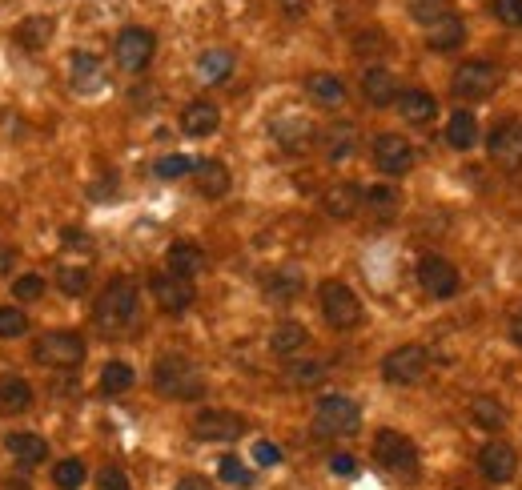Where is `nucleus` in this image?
<instances>
[{
    "instance_id": "f257e3e1",
    "label": "nucleus",
    "mask_w": 522,
    "mask_h": 490,
    "mask_svg": "<svg viewBox=\"0 0 522 490\" xmlns=\"http://www.w3.org/2000/svg\"><path fill=\"white\" fill-rule=\"evenodd\" d=\"M153 386H157V394H165L173 402H197L205 394V374L185 354H161L153 366Z\"/></svg>"
},
{
    "instance_id": "f03ea898",
    "label": "nucleus",
    "mask_w": 522,
    "mask_h": 490,
    "mask_svg": "<svg viewBox=\"0 0 522 490\" xmlns=\"http://www.w3.org/2000/svg\"><path fill=\"white\" fill-rule=\"evenodd\" d=\"M137 306H141L137 282H133V278H113V282L101 290L97 306H93V322H97L105 334H121V330H129V326L137 322Z\"/></svg>"
},
{
    "instance_id": "7ed1b4c3",
    "label": "nucleus",
    "mask_w": 522,
    "mask_h": 490,
    "mask_svg": "<svg viewBox=\"0 0 522 490\" xmlns=\"http://www.w3.org/2000/svg\"><path fill=\"white\" fill-rule=\"evenodd\" d=\"M33 362L49 370H77L85 362V338L73 330H53L33 342Z\"/></svg>"
},
{
    "instance_id": "20e7f679",
    "label": "nucleus",
    "mask_w": 522,
    "mask_h": 490,
    "mask_svg": "<svg viewBox=\"0 0 522 490\" xmlns=\"http://www.w3.org/2000/svg\"><path fill=\"white\" fill-rule=\"evenodd\" d=\"M314 426L318 434H338V438H350L362 430V410L354 398L346 394H322L318 406H314Z\"/></svg>"
},
{
    "instance_id": "39448f33",
    "label": "nucleus",
    "mask_w": 522,
    "mask_h": 490,
    "mask_svg": "<svg viewBox=\"0 0 522 490\" xmlns=\"http://www.w3.org/2000/svg\"><path fill=\"white\" fill-rule=\"evenodd\" d=\"M318 302H322V318H326L334 330H354V326L362 322V302H358V294H354L346 282H338V278H330V282L318 286Z\"/></svg>"
},
{
    "instance_id": "423d86ee",
    "label": "nucleus",
    "mask_w": 522,
    "mask_h": 490,
    "mask_svg": "<svg viewBox=\"0 0 522 490\" xmlns=\"http://www.w3.org/2000/svg\"><path fill=\"white\" fill-rule=\"evenodd\" d=\"M498 85H502V69L494 61H470V65H462L454 73L450 93L458 101H486V97L498 93Z\"/></svg>"
},
{
    "instance_id": "0eeeda50",
    "label": "nucleus",
    "mask_w": 522,
    "mask_h": 490,
    "mask_svg": "<svg viewBox=\"0 0 522 490\" xmlns=\"http://www.w3.org/2000/svg\"><path fill=\"white\" fill-rule=\"evenodd\" d=\"M153 53H157V37L149 29H141V25L121 29L117 41H113V57H117V65L125 73H145L149 61H153Z\"/></svg>"
},
{
    "instance_id": "6e6552de",
    "label": "nucleus",
    "mask_w": 522,
    "mask_h": 490,
    "mask_svg": "<svg viewBox=\"0 0 522 490\" xmlns=\"http://www.w3.org/2000/svg\"><path fill=\"white\" fill-rule=\"evenodd\" d=\"M374 462L390 474H414L418 470V446L398 430H378L374 434Z\"/></svg>"
},
{
    "instance_id": "1a4fd4ad",
    "label": "nucleus",
    "mask_w": 522,
    "mask_h": 490,
    "mask_svg": "<svg viewBox=\"0 0 522 490\" xmlns=\"http://www.w3.org/2000/svg\"><path fill=\"white\" fill-rule=\"evenodd\" d=\"M426 370H430V354H426V346H414V342L398 346L382 358V378L394 386H414V382H422Z\"/></svg>"
},
{
    "instance_id": "9d476101",
    "label": "nucleus",
    "mask_w": 522,
    "mask_h": 490,
    "mask_svg": "<svg viewBox=\"0 0 522 490\" xmlns=\"http://www.w3.org/2000/svg\"><path fill=\"white\" fill-rule=\"evenodd\" d=\"M486 153H490L494 165L518 169V165H522V121H518V117L498 121V125L490 129V137H486Z\"/></svg>"
},
{
    "instance_id": "9b49d317",
    "label": "nucleus",
    "mask_w": 522,
    "mask_h": 490,
    "mask_svg": "<svg viewBox=\"0 0 522 490\" xmlns=\"http://www.w3.org/2000/svg\"><path fill=\"white\" fill-rule=\"evenodd\" d=\"M374 165L386 177H406L414 169V145L398 133H378L374 137Z\"/></svg>"
},
{
    "instance_id": "f8f14e48",
    "label": "nucleus",
    "mask_w": 522,
    "mask_h": 490,
    "mask_svg": "<svg viewBox=\"0 0 522 490\" xmlns=\"http://www.w3.org/2000/svg\"><path fill=\"white\" fill-rule=\"evenodd\" d=\"M418 286H422L430 298L446 302V298H454V294H458V270H454L446 258L426 254V258L418 262Z\"/></svg>"
},
{
    "instance_id": "ddd939ff",
    "label": "nucleus",
    "mask_w": 522,
    "mask_h": 490,
    "mask_svg": "<svg viewBox=\"0 0 522 490\" xmlns=\"http://www.w3.org/2000/svg\"><path fill=\"white\" fill-rule=\"evenodd\" d=\"M193 434L201 442H233L245 434V418L233 414V410H201L193 418Z\"/></svg>"
},
{
    "instance_id": "4468645a",
    "label": "nucleus",
    "mask_w": 522,
    "mask_h": 490,
    "mask_svg": "<svg viewBox=\"0 0 522 490\" xmlns=\"http://www.w3.org/2000/svg\"><path fill=\"white\" fill-rule=\"evenodd\" d=\"M149 294L157 298V306H161L165 314H185V310L193 306V298H197L193 282H189V278H177V274H157V278L149 282Z\"/></svg>"
},
{
    "instance_id": "2eb2a0df",
    "label": "nucleus",
    "mask_w": 522,
    "mask_h": 490,
    "mask_svg": "<svg viewBox=\"0 0 522 490\" xmlns=\"http://www.w3.org/2000/svg\"><path fill=\"white\" fill-rule=\"evenodd\" d=\"M478 466H482V474H486L490 482H510V478L518 474V454H514V446H506V442H486V446L478 450Z\"/></svg>"
},
{
    "instance_id": "dca6fc26",
    "label": "nucleus",
    "mask_w": 522,
    "mask_h": 490,
    "mask_svg": "<svg viewBox=\"0 0 522 490\" xmlns=\"http://www.w3.org/2000/svg\"><path fill=\"white\" fill-rule=\"evenodd\" d=\"M270 133H274V141H278L282 149H290V153H306V149L318 141V129H314L306 117H278V121L270 125Z\"/></svg>"
},
{
    "instance_id": "f3484780",
    "label": "nucleus",
    "mask_w": 522,
    "mask_h": 490,
    "mask_svg": "<svg viewBox=\"0 0 522 490\" xmlns=\"http://www.w3.org/2000/svg\"><path fill=\"white\" fill-rule=\"evenodd\" d=\"M266 298L270 302H298L302 298V290H306V274H302V266H278L270 278H266Z\"/></svg>"
},
{
    "instance_id": "a211bd4d",
    "label": "nucleus",
    "mask_w": 522,
    "mask_h": 490,
    "mask_svg": "<svg viewBox=\"0 0 522 490\" xmlns=\"http://www.w3.org/2000/svg\"><path fill=\"white\" fill-rule=\"evenodd\" d=\"M362 97H366L374 109L394 105V101H398V81H394V73L382 69V65H370V69L362 73Z\"/></svg>"
},
{
    "instance_id": "6ab92c4d",
    "label": "nucleus",
    "mask_w": 522,
    "mask_h": 490,
    "mask_svg": "<svg viewBox=\"0 0 522 490\" xmlns=\"http://www.w3.org/2000/svg\"><path fill=\"white\" fill-rule=\"evenodd\" d=\"M322 205H326V213H330V217H338V221H350V217H354V213L366 205V193H362L354 181H338V185H330V189H326Z\"/></svg>"
},
{
    "instance_id": "aec40b11",
    "label": "nucleus",
    "mask_w": 522,
    "mask_h": 490,
    "mask_svg": "<svg viewBox=\"0 0 522 490\" xmlns=\"http://www.w3.org/2000/svg\"><path fill=\"white\" fill-rule=\"evenodd\" d=\"M217 125H221V109H217L213 101H189V105L181 109V129H185L189 137H213Z\"/></svg>"
},
{
    "instance_id": "412c9836",
    "label": "nucleus",
    "mask_w": 522,
    "mask_h": 490,
    "mask_svg": "<svg viewBox=\"0 0 522 490\" xmlns=\"http://www.w3.org/2000/svg\"><path fill=\"white\" fill-rule=\"evenodd\" d=\"M193 181H197V193L209 197V201L229 193V169H225V161H217V157H201L197 169H193Z\"/></svg>"
},
{
    "instance_id": "4be33fe9",
    "label": "nucleus",
    "mask_w": 522,
    "mask_h": 490,
    "mask_svg": "<svg viewBox=\"0 0 522 490\" xmlns=\"http://www.w3.org/2000/svg\"><path fill=\"white\" fill-rule=\"evenodd\" d=\"M165 266L177 278H193V274L205 270V250H201V245H193V241H173L169 254H165Z\"/></svg>"
},
{
    "instance_id": "5701e85b",
    "label": "nucleus",
    "mask_w": 522,
    "mask_h": 490,
    "mask_svg": "<svg viewBox=\"0 0 522 490\" xmlns=\"http://www.w3.org/2000/svg\"><path fill=\"white\" fill-rule=\"evenodd\" d=\"M398 113L406 117V125H430L438 113V101L426 89H406L398 93Z\"/></svg>"
},
{
    "instance_id": "b1692460",
    "label": "nucleus",
    "mask_w": 522,
    "mask_h": 490,
    "mask_svg": "<svg viewBox=\"0 0 522 490\" xmlns=\"http://www.w3.org/2000/svg\"><path fill=\"white\" fill-rule=\"evenodd\" d=\"M5 450H9L21 466H41V462L49 458V442H45L41 434H29V430L9 434V438H5Z\"/></svg>"
},
{
    "instance_id": "393cba45",
    "label": "nucleus",
    "mask_w": 522,
    "mask_h": 490,
    "mask_svg": "<svg viewBox=\"0 0 522 490\" xmlns=\"http://www.w3.org/2000/svg\"><path fill=\"white\" fill-rule=\"evenodd\" d=\"M306 93H310L322 109L346 105V85H342V77H334V73H310V77H306Z\"/></svg>"
},
{
    "instance_id": "a878e982",
    "label": "nucleus",
    "mask_w": 522,
    "mask_h": 490,
    "mask_svg": "<svg viewBox=\"0 0 522 490\" xmlns=\"http://www.w3.org/2000/svg\"><path fill=\"white\" fill-rule=\"evenodd\" d=\"M462 41H466V25H462V17H442L438 25H430V37H426V45L434 49V53H454V49H462Z\"/></svg>"
},
{
    "instance_id": "bb28decb",
    "label": "nucleus",
    "mask_w": 522,
    "mask_h": 490,
    "mask_svg": "<svg viewBox=\"0 0 522 490\" xmlns=\"http://www.w3.org/2000/svg\"><path fill=\"white\" fill-rule=\"evenodd\" d=\"M229 73H233V53H229V49H205V53L197 57V77H201V85H225Z\"/></svg>"
},
{
    "instance_id": "cd10ccee",
    "label": "nucleus",
    "mask_w": 522,
    "mask_h": 490,
    "mask_svg": "<svg viewBox=\"0 0 522 490\" xmlns=\"http://www.w3.org/2000/svg\"><path fill=\"white\" fill-rule=\"evenodd\" d=\"M69 81H73V89L77 93H97L101 89V61L93 57V53H73V61H69Z\"/></svg>"
},
{
    "instance_id": "c85d7f7f",
    "label": "nucleus",
    "mask_w": 522,
    "mask_h": 490,
    "mask_svg": "<svg viewBox=\"0 0 522 490\" xmlns=\"http://www.w3.org/2000/svg\"><path fill=\"white\" fill-rule=\"evenodd\" d=\"M33 406V386L17 374H0V410H9V414H21Z\"/></svg>"
},
{
    "instance_id": "c756f323",
    "label": "nucleus",
    "mask_w": 522,
    "mask_h": 490,
    "mask_svg": "<svg viewBox=\"0 0 522 490\" xmlns=\"http://www.w3.org/2000/svg\"><path fill=\"white\" fill-rule=\"evenodd\" d=\"M446 141H450V149H474L478 145V121H474V113L458 109L446 121Z\"/></svg>"
},
{
    "instance_id": "7c9ffc66",
    "label": "nucleus",
    "mask_w": 522,
    "mask_h": 490,
    "mask_svg": "<svg viewBox=\"0 0 522 490\" xmlns=\"http://www.w3.org/2000/svg\"><path fill=\"white\" fill-rule=\"evenodd\" d=\"M306 342H310V334H306L302 322H278L274 334H270V350H274V354H286V358L298 354Z\"/></svg>"
},
{
    "instance_id": "2f4dec72",
    "label": "nucleus",
    "mask_w": 522,
    "mask_h": 490,
    "mask_svg": "<svg viewBox=\"0 0 522 490\" xmlns=\"http://www.w3.org/2000/svg\"><path fill=\"white\" fill-rule=\"evenodd\" d=\"M57 33V21L53 17H29L21 29H17V45L21 49H45Z\"/></svg>"
},
{
    "instance_id": "473e14b6",
    "label": "nucleus",
    "mask_w": 522,
    "mask_h": 490,
    "mask_svg": "<svg viewBox=\"0 0 522 490\" xmlns=\"http://www.w3.org/2000/svg\"><path fill=\"white\" fill-rule=\"evenodd\" d=\"M470 418H474V426H482V430H502L506 406H502L494 394H478V398L470 402Z\"/></svg>"
},
{
    "instance_id": "72a5a7b5",
    "label": "nucleus",
    "mask_w": 522,
    "mask_h": 490,
    "mask_svg": "<svg viewBox=\"0 0 522 490\" xmlns=\"http://www.w3.org/2000/svg\"><path fill=\"white\" fill-rule=\"evenodd\" d=\"M133 382H137V374H133L129 362H109V366L101 370V394H109V398L133 390Z\"/></svg>"
},
{
    "instance_id": "f704fd0d",
    "label": "nucleus",
    "mask_w": 522,
    "mask_h": 490,
    "mask_svg": "<svg viewBox=\"0 0 522 490\" xmlns=\"http://www.w3.org/2000/svg\"><path fill=\"white\" fill-rule=\"evenodd\" d=\"M57 290L81 298L89 290V266H57Z\"/></svg>"
},
{
    "instance_id": "c9c22d12",
    "label": "nucleus",
    "mask_w": 522,
    "mask_h": 490,
    "mask_svg": "<svg viewBox=\"0 0 522 490\" xmlns=\"http://www.w3.org/2000/svg\"><path fill=\"white\" fill-rule=\"evenodd\" d=\"M366 209L386 221V217L398 213V193H394L390 185H374V189H366Z\"/></svg>"
},
{
    "instance_id": "e433bc0d",
    "label": "nucleus",
    "mask_w": 522,
    "mask_h": 490,
    "mask_svg": "<svg viewBox=\"0 0 522 490\" xmlns=\"http://www.w3.org/2000/svg\"><path fill=\"white\" fill-rule=\"evenodd\" d=\"M53 482H57L61 490H81V486H85V462H81V458H61V462L53 466Z\"/></svg>"
},
{
    "instance_id": "4c0bfd02",
    "label": "nucleus",
    "mask_w": 522,
    "mask_h": 490,
    "mask_svg": "<svg viewBox=\"0 0 522 490\" xmlns=\"http://www.w3.org/2000/svg\"><path fill=\"white\" fill-rule=\"evenodd\" d=\"M410 17L418 25H438L442 17H450V0H410Z\"/></svg>"
},
{
    "instance_id": "58836bf2",
    "label": "nucleus",
    "mask_w": 522,
    "mask_h": 490,
    "mask_svg": "<svg viewBox=\"0 0 522 490\" xmlns=\"http://www.w3.org/2000/svg\"><path fill=\"white\" fill-rule=\"evenodd\" d=\"M193 169H197V161L185 157V153H169V157H161V161L153 165V173H157L161 181H177V177H185V173H193Z\"/></svg>"
},
{
    "instance_id": "ea45409f",
    "label": "nucleus",
    "mask_w": 522,
    "mask_h": 490,
    "mask_svg": "<svg viewBox=\"0 0 522 490\" xmlns=\"http://www.w3.org/2000/svg\"><path fill=\"white\" fill-rule=\"evenodd\" d=\"M29 334V318L17 306H0V338H25Z\"/></svg>"
},
{
    "instance_id": "a19ab883",
    "label": "nucleus",
    "mask_w": 522,
    "mask_h": 490,
    "mask_svg": "<svg viewBox=\"0 0 522 490\" xmlns=\"http://www.w3.org/2000/svg\"><path fill=\"white\" fill-rule=\"evenodd\" d=\"M326 153H330V161H342V157H350V153H354V125H338V129H330Z\"/></svg>"
},
{
    "instance_id": "79ce46f5",
    "label": "nucleus",
    "mask_w": 522,
    "mask_h": 490,
    "mask_svg": "<svg viewBox=\"0 0 522 490\" xmlns=\"http://www.w3.org/2000/svg\"><path fill=\"white\" fill-rule=\"evenodd\" d=\"M490 13H494V21H502L506 29H522V0H494Z\"/></svg>"
},
{
    "instance_id": "37998d69",
    "label": "nucleus",
    "mask_w": 522,
    "mask_h": 490,
    "mask_svg": "<svg viewBox=\"0 0 522 490\" xmlns=\"http://www.w3.org/2000/svg\"><path fill=\"white\" fill-rule=\"evenodd\" d=\"M13 298H21V302H41V298H45V278H37V274L17 278V282H13Z\"/></svg>"
},
{
    "instance_id": "c03bdc74",
    "label": "nucleus",
    "mask_w": 522,
    "mask_h": 490,
    "mask_svg": "<svg viewBox=\"0 0 522 490\" xmlns=\"http://www.w3.org/2000/svg\"><path fill=\"white\" fill-rule=\"evenodd\" d=\"M322 374H326L322 362H294L290 366V382L294 386H314V382H322Z\"/></svg>"
},
{
    "instance_id": "a18cd8bd",
    "label": "nucleus",
    "mask_w": 522,
    "mask_h": 490,
    "mask_svg": "<svg viewBox=\"0 0 522 490\" xmlns=\"http://www.w3.org/2000/svg\"><path fill=\"white\" fill-rule=\"evenodd\" d=\"M97 486H101V490H133V486H129V474L117 470V466H105V470L97 474Z\"/></svg>"
},
{
    "instance_id": "49530a36",
    "label": "nucleus",
    "mask_w": 522,
    "mask_h": 490,
    "mask_svg": "<svg viewBox=\"0 0 522 490\" xmlns=\"http://www.w3.org/2000/svg\"><path fill=\"white\" fill-rule=\"evenodd\" d=\"M253 462H257V466H278V462H282V446H274V442H266V438L253 442Z\"/></svg>"
},
{
    "instance_id": "de8ad7c7",
    "label": "nucleus",
    "mask_w": 522,
    "mask_h": 490,
    "mask_svg": "<svg viewBox=\"0 0 522 490\" xmlns=\"http://www.w3.org/2000/svg\"><path fill=\"white\" fill-rule=\"evenodd\" d=\"M354 53H358V57L386 53V37H382V33H358V41H354Z\"/></svg>"
},
{
    "instance_id": "09e8293b",
    "label": "nucleus",
    "mask_w": 522,
    "mask_h": 490,
    "mask_svg": "<svg viewBox=\"0 0 522 490\" xmlns=\"http://www.w3.org/2000/svg\"><path fill=\"white\" fill-rule=\"evenodd\" d=\"M217 470H221V478H225V482H249V470H245V466H241L233 454H225Z\"/></svg>"
},
{
    "instance_id": "8fccbe9b",
    "label": "nucleus",
    "mask_w": 522,
    "mask_h": 490,
    "mask_svg": "<svg viewBox=\"0 0 522 490\" xmlns=\"http://www.w3.org/2000/svg\"><path fill=\"white\" fill-rule=\"evenodd\" d=\"M278 9H282L286 21H302L310 13V0H278Z\"/></svg>"
},
{
    "instance_id": "3c124183",
    "label": "nucleus",
    "mask_w": 522,
    "mask_h": 490,
    "mask_svg": "<svg viewBox=\"0 0 522 490\" xmlns=\"http://www.w3.org/2000/svg\"><path fill=\"white\" fill-rule=\"evenodd\" d=\"M330 470L342 474V478H350V474L358 470V462H354V454H334V458H330Z\"/></svg>"
},
{
    "instance_id": "603ef678",
    "label": "nucleus",
    "mask_w": 522,
    "mask_h": 490,
    "mask_svg": "<svg viewBox=\"0 0 522 490\" xmlns=\"http://www.w3.org/2000/svg\"><path fill=\"white\" fill-rule=\"evenodd\" d=\"M177 490H217L209 478H201V474H185L181 482H177Z\"/></svg>"
},
{
    "instance_id": "864d4df0",
    "label": "nucleus",
    "mask_w": 522,
    "mask_h": 490,
    "mask_svg": "<svg viewBox=\"0 0 522 490\" xmlns=\"http://www.w3.org/2000/svg\"><path fill=\"white\" fill-rule=\"evenodd\" d=\"M510 342L522 350V306L514 310V318H510Z\"/></svg>"
},
{
    "instance_id": "5fc2aeb1",
    "label": "nucleus",
    "mask_w": 522,
    "mask_h": 490,
    "mask_svg": "<svg viewBox=\"0 0 522 490\" xmlns=\"http://www.w3.org/2000/svg\"><path fill=\"white\" fill-rule=\"evenodd\" d=\"M65 245H89V241L81 237V229H65Z\"/></svg>"
},
{
    "instance_id": "6e6d98bb",
    "label": "nucleus",
    "mask_w": 522,
    "mask_h": 490,
    "mask_svg": "<svg viewBox=\"0 0 522 490\" xmlns=\"http://www.w3.org/2000/svg\"><path fill=\"white\" fill-rule=\"evenodd\" d=\"M5 490H29V486H25V482H13V478H9V482H5Z\"/></svg>"
}]
</instances>
